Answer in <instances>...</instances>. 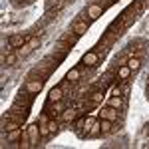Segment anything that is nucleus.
Returning <instances> with one entry per match:
<instances>
[{"mask_svg": "<svg viewBox=\"0 0 149 149\" xmlns=\"http://www.w3.org/2000/svg\"><path fill=\"white\" fill-rule=\"evenodd\" d=\"M28 139H30V143L34 145V143H38V137H40V125L38 123H32V125L28 127Z\"/></svg>", "mask_w": 149, "mask_h": 149, "instance_id": "nucleus-1", "label": "nucleus"}, {"mask_svg": "<svg viewBox=\"0 0 149 149\" xmlns=\"http://www.w3.org/2000/svg\"><path fill=\"white\" fill-rule=\"evenodd\" d=\"M100 115H102V119L115 121V119H117V109H115V107H111V105H107V107H103L102 111H100Z\"/></svg>", "mask_w": 149, "mask_h": 149, "instance_id": "nucleus-2", "label": "nucleus"}, {"mask_svg": "<svg viewBox=\"0 0 149 149\" xmlns=\"http://www.w3.org/2000/svg\"><path fill=\"white\" fill-rule=\"evenodd\" d=\"M26 92H28V93H40V92H42V81H40V80L28 81V84H26Z\"/></svg>", "mask_w": 149, "mask_h": 149, "instance_id": "nucleus-3", "label": "nucleus"}, {"mask_svg": "<svg viewBox=\"0 0 149 149\" xmlns=\"http://www.w3.org/2000/svg\"><path fill=\"white\" fill-rule=\"evenodd\" d=\"M81 64H86V66H90V68L95 66V64H97V54H95V52H88L86 56L81 58Z\"/></svg>", "mask_w": 149, "mask_h": 149, "instance_id": "nucleus-4", "label": "nucleus"}, {"mask_svg": "<svg viewBox=\"0 0 149 149\" xmlns=\"http://www.w3.org/2000/svg\"><path fill=\"white\" fill-rule=\"evenodd\" d=\"M86 32H88V24L84 22V20H80V22L74 24V34L76 36H84Z\"/></svg>", "mask_w": 149, "mask_h": 149, "instance_id": "nucleus-5", "label": "nucleus"}, {"mask_svg": "<svg viewBox=\"0 0 149 149\" xmlns=\"http://www.w3.org/2000/svg\"><path fill=\"white\" fill-rule=\"evenodd\" d=\"M88 16H90L92 20L100 18V16H102V6H97V4H92V6L88 8Z\"/></svg>", "mask_w": 149, "mask_h": 149, "instance_id": "nucleus-6", "label": "nucleus"}, {"mask_svg": "<svg viewBox=\"0 0 149 149\" xmlns=\"http://www.w3.org/2000/svg\"><path fill=\"white\" fill-rule=\"evenodd\" d=\"M8 46H12V48H20V46H24V38H22L20 34L10 36V40H8Z\"/></svg>", "mask_w": 149, "mask_h": 149, "instance_id": "nucleus-7", "label": "nucleus"}, {"mask_svg": "<svg viewBox=\"0 0 149 149\" xmlns=\"http://www.w3.org/2000/svg\"><path fill=\"white\" fill-rule=\"evenodd\" d=\"M62 95H64V92H62V88H54L52 92H50V102H60L62 100Z\"/></svg>", "mask_w": 149, "mask_h": 149, "instance_id": "nucleus-8", "label": "nucleus"}, {"mask_svg": "<svg viewBox=\"0 0 149 149\" xmlns=\"http://www.w3.org/2000/svg\"><path fill=\"white\" fill-rule=\"evenodd\" d=\"M127 66H129L131 72H137V70L141 68V60H139V58H129V60H127Z\"/></svg>", "mask_w": 149, "mask_h": 149, "instance_id": "nucleus-9", "label": "nucleus"}, {"mask_svg": "<svg viewBox=\"0 0 149 149\" xmlns=\"http://www.w3.org/2000/svg\"><path fill=\"white\" fill-rule=\"evenodd\" d=\"M66 80H68V81H78V80H80V70L72 68L68 74H66Z\"/></svg>", "mask_w": 149, "mask_h": 149, "instance_id": "nucleus-10", "label": "nucleus"}, {"mask_svg": "<svg viewBox=\"0 0 149 149\" xmlns=\"http://www.w3.org/2000/svg\"><path fill=\"white\" fill-rule=\"evenodd\" d=\"M109 105H111V107H115V109H119V107L123 105L121 95H111V97H109Z\"/></svg>", "mask_w": 149, "mask_h": 149, "instance_id": "nucleus-11", "label": "nucleus"}, {"mask_svg": "<svg viewBox=\"0 0 149 149\" xmlns=\"http://www.w3.org/2000/svg\"><path fill=\"white\" fill-rule=\"evenodd\" d=\"M117 74H119L121 80H127V78L131 76V70H129V66H121V68L117 70Z\"/></svg>", "mask_w": 149, "mask_h": 149, "instance_id": "nucleus-12", "label": "nucleus"}, {"mask_svg": "<svg viewBox=\"0 0 149 149\" xmlns=\"http://www.w3.org/2000/svg\"><path fill=\"white\" fill-rule=\"evenodd\" d=\"M32 50H34V48L30 46V44H24V46L18 48V56H28V54H30Z\"/></svg>", "mask_w": 149, "mask_h": 149, "instance_id": "nucleus-13", "label": "nucleus"}, {"mask_svg": "<svg viewBox=\"0 0 149 149\" xmlns=\"http://www.w3.org/2000/svg\"><path fill=\"white\" fill-rule=\"evenodd\" d=\"M74 117H76V111H74V109H66V111L62 113V119H64V121H70V119H74Z\"/></svg>", "mask_w": 149, "mask_h": 149, "instance_id": "nucleus-14", "label": "nucleus"}, {"mask_svg": "<svg viewBox=\"0 0 149 149\" xmlns=\"http://www.w3.org/2000/svg\"><path fill=\"white\" fill-rule=\"evenodd\" d=\"M18 137H20V127L18 129H12L10 133H8V141H16Z\"/></svg>", "mask_w": 149, "mask_h": 149, "instance_id": "nucleus-15", "label": "nucleus"}, {"mask_svg": "<svg viewBox=\"0 0 149 149\" xmlns=\"http://www.w3.org/2000/svg\"><path fill=\"white\" fill-rule=\"evenodd\" d=\"M100 129H102V131H109V129H111V121H109V119H103L102 123H100Z\"/></svg>", "mask_w": 149, "mask_h": 149, "instance_id": "nucleus-16", "label": "nucleus"}, {"mask_svg": "<svg viewBox=\"0 0 149 149\" xmlns=\"http://www.w3.org/2000/svg\"><path fill=\"white\" fill-rule=\"evenodd\" d=\"M16 58H18V56L8 54V56H6V64H8V66H14V64H16Z\"/></svg>", "mask_w": 149, "mask_h": 149, "instance_id": "nucleus-17", "label": "nucleus"}, {"mask_svg": "<svg viewBox=\"0 0 149 149\" xmlns=\"http://www.w3.org/2000/svg\"><path fill=\"white\" fill-rule=\"evenodd\" d=\"M18 123H16V121H10V123H6V131H12V129H18Z\"/></svg>", "mask_w": 149, "mask_h": 149, "instance_id": "nucleus-18", "label": "nucleus"}, {"mask_svg": "<svg viewBox=\"0 0 149 149\" xmlns=\"http://www.w3.org/2000/svg\"><path fill=\"white\" fill-rule=\"evenodd\" d=\"M102 97H103V95H102V93H100V92H95V93H93V95H92V100H93V102H95V103H97V102H102Z\"/></svg>", "mask_w": 149, "mask_h": 149, "instance_id": "nucleus-19", "label": "nucleus"}, {"mask_svg": "<svg viewBox=\"0 0 149 149\" xmlns=\"http://www.w3.org/2000/svg\"><path fill=\"white\" fill-rule=\"evenodd\" d=\"M28 44H30L32 48H38V44H40V42H38V38H30V40H28Z\"/></svg>", "mask_w": 149, "mask_h": 149, "instance_id": "nucleus-20", "label": "nucleus"}, {"mask_svg": "<svg viewBox=\"0 0 149 149\" xmlns=\"http://www.w3.org/2000/svg\"><path fill=\"white\" fill-rule=\"evenodd\" d=\"M127 92H129V86L123 84V86H121V93H127Z\"/></svg>", "mask_w": 149, "mask_h": 149, "instance_id": "nucleus-21", "label": "nucleus"}, {"mask_svg": "<svg viewBox=\"0 0 149 149\" xmlns=\"http://www.w3.org/2000/svg\"><path fill=\"white\" fill-rule=\"evenodd\" d=\"M113 95H121V88H115V90H113Z\"/></svg>", "mask_w": 149, "mask_h": 149, "instance_id": "nucleus-22", "label": "nucleus"}, {"mask_svg": "<svg viewBox=\"0 0 149 149\" xmlns=\"http://www.w3.org/2000/svg\"><path fill=\"white\" fill-rule=\"evenodd\" d=\"M147 93H149V84H147Z\"/></svg>", "mask_w": 149, "mask_h": 149, "instance_id": "nucleus-23", "label": "nucleus"}, {"mask_svg": "<svg viewBox=\"0 0 149 149\" xmlns=\"http://www.w3.org/2000/svg\"><path fill=\"white\" fill-rule=\"evenodd\" d=\"M18 2H22V0H18Z\"/></svg>", "mask_w": 149, "mask_h": 149, "instance_id": "nucleus-24", "label": "nucleus"}]
</instances>
